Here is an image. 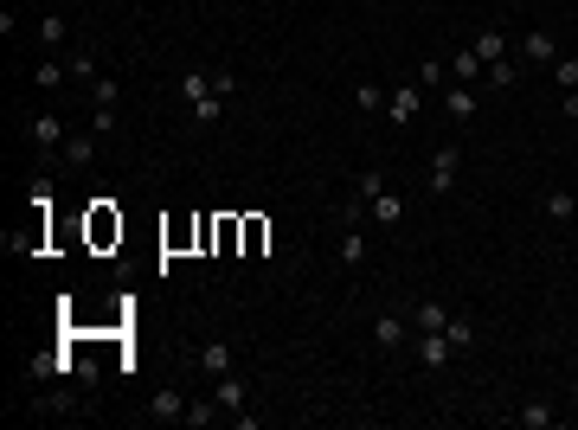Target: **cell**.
I'll use <instances>...</instances> for the list:
<instances>
[{"label":"cell","instance_id":"obj_1","mask_svg":"<svg viewBox=\"0 0 578 430\" xmlns=\"http://www.w3.org/2000/svg\"><path fill=\"white\" fill-rule=\"evenodd\" d=\"M180 103H187V116H193L199 129L219 122L226 97H219V84H212V64H187V71H180Z\"/></svg>","mask_w":578,"mask_h":430},{"label":"cell","instance_id":"obj_2","mask_svg":"<svg viewBox=\"0 0 578 430\" xmlns=\"http://www.w3.org/2000/svg\"><path fill=\"white\" fill-rule=\"evenodd\" d=\"M457 180H463V148L457 141H444V148H430V193H457Z\"/></svg>","mask_w":578,"mask_h":430},{"label":"cell","instance_id":"obj_3","mask_svg":"<svg viewBox=\"0 0 578 430\" xmlns=\"http://www.w3.org/2000/svg\"><path fill=\"white\" fill-rule=\"evenodd\" d=\"M405 334H411V315H405V309H380V315H373V347H380V353H399Z\"/></svg>","mask_w":578,"mask_h":430},{"label":"cell","instance_id":"obj_4","mask_svg":"<svg viewBox=\"0 0 578 430\" xmlns=\"http://www.w3.org/2000/svg\"><path fill=\"white\" fill-rule=\"evenodd\" d=\"M26 135H33V148H39V155H58L71 129H64V116H58V110H39V116L26 122Z\"/></svg>","mask_w":578,"mask_h":430},{"label":"cell","instance_id":"obj_5","mask_svg":"<svg viewBox=\"0 0 578 430\" xmlns=\"http://www.w3.org/2000/svg\"><path fill=\"white\" fill-rule=\"evenodd\" d=\"M367 212H373V225H380V232H399L411 205H405V193H392V186H380V193L367 199Z\"/></svg>","mask_w":578,"mask_h":430},{"label":"cell","instance_id":"obj_6","mask_svg":"<svg viewBox=\"0 0 578 430\" xmlns=\"http://www.w3.org/2000/svg\"><path fill=\"white\" fill-rule=\"evenodd\" d=\"M418 110H424V91H418V84H399V91H386V122H392V129H405Z\"/></svg>","mask_w":578,"mask_h":430},{"label":"cell","instance_id":"obj_7","mask_svg":"<svg viewBox=\"0 0 578 430\" xmlns=\"http://www.w3.org/2000/svg\"><path fill=\"white\" fill-rule=\"evenodd\" d=\"M232 360H238V353H232V340H206V347H193V367H199L206 379L232 373Z\"/></svg>","mask_w":578,"mask_h":430},{"label":"cell","instance_id":"obj_8","mask_svg":"<svg viewBox=\"0 0 578 430\" xmlns=\"http://www.w3.org/2000/svg\"><path fill=\"white\" fill-rule=\"evenodd\" d=\"M418 360H424V373H444V367L457 360L450 334H444V328H438V334H418Z\"/></svg>","mask_w":578,"mask_h":430},{"label":"cell","instance_id":"obj_9","mask_svg":"<svg viewBox=\"0 0 578 430\" xmlns=\"http://www.w3.org/2000/svg\"><path fill=\"white\" fill-rule=\"evenodd\" d=\"M444 116H450V122H476V91L450 78V84H444Z\"/></svg>","mask_w":578,"mask_h":430},{"label":"cell","instance_id":"obj_10","mask_svg":"<svg viewBox=\"0 0 578 430\" xmlns=\"http://www.w3.org/2000/svg\"><path fill=\"white\" fill-rule=\"evenodd\" d=\"M149 417H155V424H187V398H180L174 386H161V392L149 398Z\"/></svg>","mask_w":578,"mask_h":430},{"label":"cell","instance_id":"obj_11","mask_svg":"<svg viewBox=\"0 0 578 430\" xmlns=\"http://www.w3.org/2000/svg\"><path fill=\"white\" fill-rule=\"evenodd\" d=\"M540 212H546L553 225H565L572 212H578V193H572V186H546V193H540Z\"/></svg>","mask_w":578,"mask_h":430},{"label":"cell","instance_id":"obj_12","mask_svg":"<svg viewBox=\"0 0 578 430\" xmlns=\"http://www.w3.org/2000/svg\"><path fill=\"white\" fill-rule=\"evenodd\" d=\"M58 161H64V167H97V135H64Z\"/></svg>","mask_w":578,"mask_h":430},{"label":"cell","instance_id":"obj_13","mask_svg":"<svg viewBox=\"0 0 578 430\" xmlns=\"http://www.w3.org/2000/svg\"><path fill=\"white\" fill-rule=\"evenodd\" d=\"M212 398H219V405H226V417H232V411H245V398H251V386H245L238 373H219V379H212Z\"/></svg>","mask_w":578,"mask_h":430},{"label":"cell","instance_id":"obj_14","mask_svg":"<svg viewBox=\"0 0 578 430\" xmlns=\"http://www.w3.org/2000/svg\"><path fill=\"white\" fill-rule=\"evenodd\" d=\"M33 84H39L45 97L64 91V84H71V64H64V58H39V64H33Z\"/></svg>","mask_w":578,"mask_h":430},{"label":"cell","instance_id":"obj_15","mask_svg":"<svg viewBox=\"0 0 578 430\" xmlns=\"http://www.w3.org/2000/svg\"><path fill=\"white\" fill-rule=\"evenodd\" d=\"M521 52H527V64H553V58H559V39H553L546 26H534V33L521 39Z\"/></svg>","mask_w":578,"mask_h":430},{"label":"cell","instance_id":"obj_16","mask_svg":"<svg viewBox=\"0 0 578 430\" xmlns=\"http://www.w3.org/2000/svg\"><path fill=\"white\" fill-rule=\"evenodd\" d=\"M341 263L347 270L367 263V225H341Z\"/></svg>","mask_w":578,"mask_h":430},{"label":"cell","instance_id":"obj_17","mask_svg":"<svg viewBox=\"0 0 578 430\" xmlns=\"http://www.w3.org/2000/svg\"><path fill=\"white\" fill-rule=\"evenodd\" d=\"M469 52H476V58H482V64H495V58H508V33H501V26H482V33H476V45H469Z\"/></svg>","mask_w":578,"mask_h":430},{"label":"cell","instance_id":"obj_18","mask_svg":"<svg viewBox=\"0 0 578 430\" xmlns=\"http://www.w3.org/2000/svg\"><path fill=\"white\" fill-rule=\"evenodd\" d=\"M64 64H71V84H84V91L103 78V71H97V52H84V45H78V52H64Z\"/></svg>","mask_w":578,"mask_h":430},{"label":"cell","instance_id":"obj_19","mask_svg":"<svg viewBox=\"0 0 578 430\" xmlns=\"http://www.w3.org/2000/svg\"><path fill=\"white\" fill-rule=\"evenodd\" d=\"M411 328H418V334H438V328H450V309H444V302H418V309H411Z\"/></svg>","mask_w":578,"mask_h":430},{"label":"cell","instance_id":"obj_20","mask_svg":"<svg viewBox=\"0 0 578 430\" xmlns=\"http://www.w3.org/2000/svg\"><path fill=\"white\" fill-rule=\"evenodd\" d=\"M515 424H521V430H553V424H559V411L534 398V405H521V411H515Z\"/></svg>","mask_w":578,"mask_h":430},{"label":"cell","instance_id":"obj_21","mask_svg":"<svg viewBox=\"0 0 578 430\" xmlns=\"http://www.w3.org/2000/svg\"><path fill=\"white\" fill-rule=\"evenodd\" d=\"M353 110L360 116H386V91L380 84H353Z\"/></svg>","mask_w":578,"mask_h":430},{"label":"cell","instance_id":"obj_22","mask_svg":"<svg viewBox=\"0 0 578 430\" xmlns=\"http://www.w3.org/2000/svg\"><path fill=\"white\" fill-rule=\"evenodd\" d=\"M219 417H226V405H219V398H187V424H199V430H206V424H219Z\"/></svg>","mask_w":578,"mask_h":430},{"label":"cell","instance_id":"obj_23","mask_svg":"<svg viewBox=\"0 0 578 430\" xmlns=\"http://www.w3.org/2000/svg\"><path fill=\"white\" fill-rule=\"evenodd\" d=\"M482 71H488V91H515V78H521L515 58H495V64H482Z\"/></svg>","mask_w":578,"mask_h":430},{"label":"cell","instance_id":"obj_24","mask_svg":"<svg viewBox=\"0 0 578 430\" xmlns=\"http://www.w3.org/2000/svg\"><path fill=\"white\" fill-rule=\"evenodd\" d=\"M64 33H71V26H64V14H45V20H39V45H45V52H58V45H64Z\"/></svg>","mask_w":578,"mask_h":430},{"label":"cell","instance_id":"obj_25","mask_svg":"<svg viewBox=\"0 0 578 430\" xmlns=\"http://www.w3.org/2000/svg\"><path fill=\"white\" fill-rule=\"evenodd\" d=\"M476 71H482L476 52H457V58H450V78H457V84H476Z\"/></svg>","mask_w":578,"mask_h":430},{"label":"cell","instance_id":"obj_26","mask_svg":"<svg viewBox=\"0 0 578 430\" xmlns=\"http://www.w3.org/2000/svg\"><path fill=\"white\" fill-rule=\"evenodd\" d=\"M553 84L559 91H578V58H565V52L553 58Z\"/></svg>","mask_w":578,"mask_h":430},{"label":"cell","instance_id":"obj_27","mask_svg":"<svg viewBox=\"0 0 578 430\" xmlns=\"http://www.w3.org/2000/svg\"><path fill=\"white\" fill-rule=\"evenodd\" d=\"M116 122H122L116 103H97V110H91V135H116Z\"/></svg>","mask_w":578,"mask_h":430},{"label":"cell","instance_id":"obj_28","mask_svg":"<svg viewBox=\"0 0 578 430\" xmlns=\"http://www.w3.org/2000/svg\"><path fill=\"white\" fill-rule=\"evenodd\" d=\"M444 334H450V347H457V353H463V347H476V321H463V315H450V328H444Z\"/></svg>","mask_w":578,"mask_h":430},{"label":"cell","instance_id":"obj_29","mask_svg":"<svg viewBox=\"0 0 578 430\" xmlns=\"http://www.w3.org/2000/svg\"><path fill=\"white\" fill-rule=\"evenodd\" d=\"M380 186H386V174H380V167H367V174H360V186H353V193H360V199H373Z\"/></svg>","mask_w":578,"mask_h":430},{"label":"cell","instance_id":"obj_30","mask_svg":"<svg viewBox=\"0 0 578 430\" xmlns=\"http://www.w3.org/2000/svg\"><path fill=\"white\" fill-rule=\"evenodd\" d=\"M91 103H116V78H97L91 84Z\"/></svg>","mask_w":578,"mask_h":430},{"label":"cell","instance_id":"obj_31","mask_svg":"<svg viewBox=\"0 0 578 430\" xmlns=\"http://www.w3.org/2000/svg\"><path fill=\"white\" fill-rule=\"evenodd\" d=\"M559 116H565V122H578V91H565V103H559Z\"/></svg>","mask_w":578,"mask_h":430},{"label":"cell","instance_id":"obj_32","mask_svg":"<svg viewBox=\"0 0 578 430\" xmlns=\"http://www.w3.org/2000/svg\"><path fill=\"white\" fill-rule=\"evenodd\" d=\"M116 7H129V0H116Z\"/></svg>","mask_w":578,"mask_h":430}]
</instances>
